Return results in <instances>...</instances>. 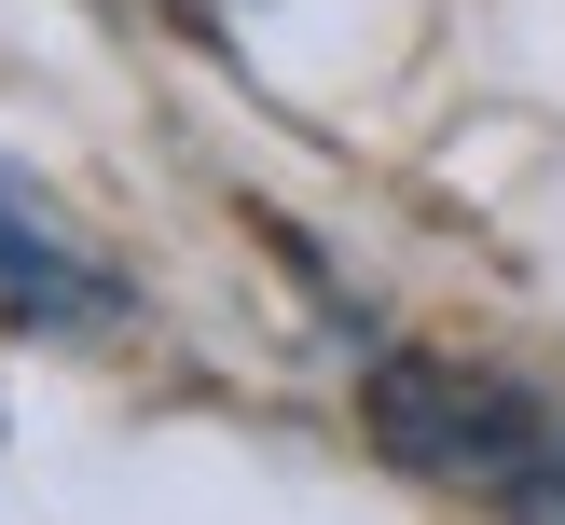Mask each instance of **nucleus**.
<instances>
[{"mask_svg": "<svg viewBox=\"0 0 565 525\" xmlns=\"http://www.w3.org/2000/svg\"><path fill=\"white\" fill-rule=\"evenodd\" d=\"M373 429H386V456L441 470V484H497L524 512L552 497V456H565L552 414L524 387L469 374V359H373Z\"/></svg>", "mask_w": 565, "mask_h": 525, "instance_id": "nucleus-1", "label": "nucleus"}, {"mask_svg": "<svg viewBox=\"0 0 565 525\" xmlns=\"http://www.w3.org/2000/svg\"><path fill=\"white\" fill-rule=\"evenodd\" d=\"M539 512H552V525H565V456H552V497H539Z\"/></svg>", "mask_w": 565, "mask_h": 525, "instance_id": "nucleus-3", "label": "nucleus"}, {"mask_svg": "<svg viewBox=\"0 0 565 525\" xmlns=\"http://www.w3.org/2000/svg\"><path fill=\"white\" fill-rule=\"evenodd\" d=\"M125 304H138L125 263L0 153V318L14 332H125Z\"/></svg>", "mask_w": 565, "mask_h": 525, "instance_id": "nucleus-2", "label": "nucleus"}]
</instances>
